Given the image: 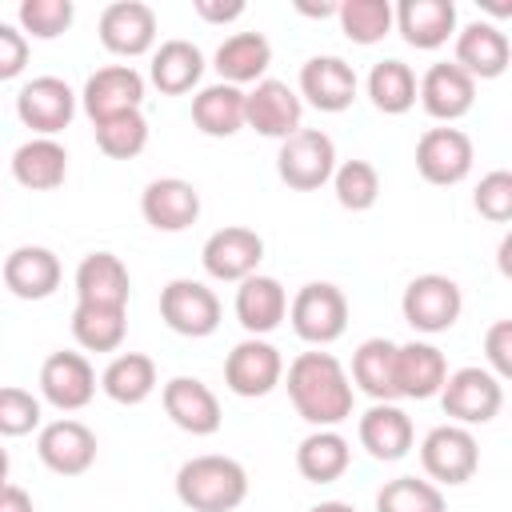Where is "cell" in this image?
<instances>
[{"label":"cell","mask_w":512,"mask_h":512,"mask_svg":"<svg viewBox=\"0 0 512 512\" xmlns=\"http://www.w3.org/2000/svg\"><path fill=\"white\" fill-rule=\"evenodd\" d=\"M0 512H36V508L20 484H0Z\"/></svg>","instance_id":"c3c4849f"},{"label":"cell","mask_w":512,"mask_h":512,"mask_svg":"<svg viewBox=\"0 0 512 512\" xmlns=\"http://www.w3.org/2000/svg\"><path fill=\"white\" fill-rule=\"evenodd\" d=\"M392 24L412 48L432 52L448 44V36H456V4L452 0H400L392 8Z\"/></svg>","instance_id":"484cf974"},{"label":"cell","mask_w":512,"mask_h":512,"mask_svg":"<svg viewBox=\"0 0 512 512\" xmlns=\"http://www.w3.org/2000/svg\"><path fill=\"white\" fill-rule=\"evenodd\" d=\"M192 124L204 136H236L244 128V88L236 84H204L192 96Z\"/></svg>","instance_id":"d6a6232c"},{"label":"cell","mask_w":512,"mask_h":512,"mask_svg":"<svg viewBox=\"0 0 512 512\" xmlns=\"http://www.w3.org/2000/svg\"><path fill=\"white\" fill-rule=\"evenodd\" d=\"M280 380H284V356L264 336H244L224 356V384H228V392H236L244 400L268 396Z\"/></svg>","instance_id":"9c48e42d"},{"label":"cell","mask_w":512,"mask_h":512,"mask_svg":"<svg viewBox=\"0 0 512 512\" xmlns=\"http://www.w3.org/2000/svg\"><path fill=\"white\" fill-rule=\"evenodd\" d=\"M484 356H488V372L496 380L512 376V320H496L484 332Z\"/></svg>","instance_id":"f6af8a7d"},{"label":"cell","mask_w":512,"mask_h":512,"mask_svg":"<svg viewBox=\"0 0 512 512\" xmlns=\"http://www.w3.org/2000/svg\"><path fill=\"white\" fill-rule=\"evenodd\" d=\"M128 268L116 252H88L76 264V304H96V308H128Z\"/></svg>","instance_id":"d4e9b609"},{"label":"cell","mask_w":512,"mask_h":512,"mask_svg":"<svg viewBox=\"0 0 512 512\" xmlns=\"http://www.w3.org/2000/svg\"><path fill=\"white\" fill-rule=\"evenodd\" d=\"M160 400H164L168 420L180 432H188V436H212V432H220L224 412H220L216 392L204 380H196V376H172L160 388Z\"/></svg>","instance_id":"ac0fdd59"},{"label":"cell","mask_w":512,"mask_h":512,"mask_svg":"<svg viewBox=\"0 0 512 512\" xmlns=\"http://www.w3.org/2000/svg\"><path fill=\"white\" fill-rule=\"evenodd\" d=\"M128 332V308H96L76 304L72 308V336L84 352H116Z\"/></svg>","instance_id":"d590c367"},{"label":"cell","mask_w":512,"mask_h":512,"mask_svg":"<svg viewBox=\"0 0 512 512\" xmlns=\"http://www.w3.org/2000/svg\"><path fill=\"white\" fill-rule=\"evenodd\" d=\"M176 500L192 512H232L248 500V472L220 452L192 456L176 472Z\"/></svg>","instance_id":"7a4b0ae2"},{"label":"cell","mask_w":512,"mask_h":512,"mask_svg":"<svg viewBox=\"0 0 512 512\" xmlns=\"http://www.w3.org/2000/svg\"><path fill=\"white\" fill-rule=\"evenodd\" d=\"M400 312L404 320L424 332V336H436V332H448L460 312H464V296H460V284L452 276H440V272H424V276H412L404 296H400Z\"/></svg>","instance_id":"8992f818"},{"label":"cell","mask_w":512,"mask_h":512,"mask_svg":"<svg viewBox=\"0 0 512 512\" xmlns=\"http://www.w3.org/2000/svg\"><path fill=\"white\" fill-rule=\"evenodd\" d=\"M100 388L116 404H128V408L144 404L156 392V360L144 356V352H120L100 372Z\"/></svg>","instance_id":"e575fe53"},{"label":"cell","mask_w":512,"mask_h":512,"mask_svg":"<svg viewBox=\"0 0 512 512\" xmlns=\"http://www.w3.org/2000/svg\"><path fill=\"white\" fill-rule=\"evenodd\" d=\"M304 16H336V4H296Z\"/></svg>","instance_id":"f907efd6"},{"label":"cell","mask_w":512,"mask_h":512,"mask_svg":"<svg viewBox=\"0 0 512 512\" xmlns=\"http://www.w3.org/2000/svg\"><path fill=\"white\" fill-rule=\"evenodd\" d=\"M472 160H476L472 140L460 128H448V124L444 128H428L416 140V172L428 184H440V188L460 184L472 172Z\"/></svg>","instance_id":"9a60e30c"},{"label":"cell","mask_w":512,"mask_h":512,"mask_svg":"<svg viewBox=\"0 0 512 512\" xmlns=\"http://www.w3.org/2000/svg\"><path fill=\"white\" fill-rule=\"evenodd\" d=\"M60 256L44 244H20L4 256V288L20 300H48L60 288Z\"/></svg>","instance_id":"7402d4cb"},{"label":"cell","mask_w":512,"mask_h":512,"mask_svg":"<svg viewBox=\"0 0 512 512\" xmlns=\"http://www.w3.org/2000/svg\"><path fill=\"white\" fill-rule=\"evenodd\" d=\"M336 20L352 44H376L392 32V4L388 0H344L336 4Z\"/></svg>","instance_id":"f35d334b"},{"label":"cell","mask_w":512,"mask_h":512,"mask_svg":"<svg viewBox=\"0 0 512 512\" xmlns=\"http://www.w3.org/2000/svg\"><path fill=\"white\" fill-rule=\"evenodd\" d=\"M16 116L36 136H56L76 116V92L60 76H32L16 96Z\"/></svg>","instance_id":"8fae6325"},{"label":"cell","mask_w":512,"mask_h":512,"mask_svg":"<svg viewBox=\"0 0 512 512\" xmlns=\"http://www.w3.org/2000/svg\"><path fill=\"white\" fill-rule=\"evenodd\" d=\"M40 428V400L28 388L0 384V436H28Z\"/></svg>","instance_id":"7bdbcfd3"},{"label":"cell","mask_w":512,"mask_h":512,"mask_svg":"<svg viewBox=\"0 0 512 512\" xmlns=\"http://www.w3.org/2000/svg\"><path fill=\"white\" fill-rule=\"evenodd\" d=\"M376 512H448L440 484L420 476H396L376 492Z\"/></svg>","instance_id":"74e56055"},{"label":"cell","mask_w":512,"mask_h":512,"mask_svg":"<svg viewBox=\"0 0 512 512\" xmlns=\"http://www.w3.org/2000/svg\"><path fill=\"white\" fill-rule=\"evenodd\" d=\"M100 44L112 56H144L156 48V12L144 0H116L100 12Z\"/></svg>","instance_id":"e0dca14e"},{"label":"cell","mask_w":512,"mask_h":512,"mask_svg":"<svg viewBox=\"0 0 512 512\" xmlns=\"http://www.w3.org/2000/svg\"><path fill=\"white\" fill-rule=\"evenodd\" d=\"M288 320L304 344L324 348L340 340L348 328V296L328 280H312L288 300Z\"/></svg>","instance_id":"3957f363"},{"label":"cell","mask_w":512,"mask_h":512,"mask_svg":"<svg viewBox=\"0 0 512 512\" xmlns=\"http://www.w3.org/2000/svg\"><path fill=\"white\" fill-rule=\"evenodd\" d=\"M300 120H304V100L284 80L264 76L260 84H252V92H244V124L252 132L288 140L292 132H300Z\"/></svg>","instance_id":"7c38bea8"},{"label":"cell","mask_w":512,"mask_h":512,"mask_svg":"<svg viewBox=\"0 0 512 512\" xmlns=\"http://www.w3.org/2000/svg\"><path fill=\"white\" fill-rule=\"evenodd\" d=\"M336 172V144L320 128H300L288 140H280L276 152V176L296 192H316Z\"/></svg>","instance_id":"5b68a950"},{"label":"cell","mask_w":512,"mask_h":512,"mask_svg":"<svg viewBox=\"0 0 512 512\" xmlns=\"http://www.w3.org/2000/svg\"><path fill=\"white\" fill-rule=\"evenodd\" d=\"M140 216L156 228V232H184L196 224L200 216V192L192 180L184 176H160L148 180L140 192Z\"/></svg>","instance_id":"d6986e66"},{"label":"cell","mask_w":512,"mask_h":512,"mask_svg":"<svg viewBox=\"0 0 512 512\" xmlns=\"http://www.w3.org/2000/svg\"><path fill=\"white\" fill-rule=\"evenodd\" d=\"M288 316V292L276 276L252 272L248 280H240L236 288V320L248 336H268L272 328H280V320Z\"/></svg>","instance_id":"4316f807"},{"label":"cell","mask_w":512,"mask_h":512,"mask_svg":"<svg viewBox=\"0 0 512 512\" xmlns=\"http://www.w3.org/2000/svg\"><path fill=\"white\" fill-rule=\"evenodd\" d=\"M416 100L424 104V112H428L432 120L452 124V120H460V116L472 108V100H476V80H472L464 68H456L452 60H440V64H432V68L416 80Z\"/></svg>","instance_id":"44dd1931"},{"label":"cell","mask_w":512,"mask_h":512,"mask_svg":"<svg viewBox=\"0 0 512 512\" xmlns=\"http://www.w3.org/2000/svg\"><path fill=\"white\" fill-rule=\"evenodd\" d=\"M368 100L384 116H404L416 104V72L404 60H380L368 72Z\"/></svg>","instance_id":"8d00e7d4"},{"label":"cell","mask_w":512,"mask_h":512,"mask_svg":"<svg viewBox=\"0 0 512 512\" xmlns=\"http://www.w3.org/2000/svg\"><path fill=\"white\" fill-rule=\"evenodd\" d=\"M160 320L176 332V336H212L220 328V296L204 284V280H168L160 288Z\"/></svg>","instance_id":"ba28073f"},{"label":"cell","mask_w":512,"mask_h":512,"mask_svg":"<svg viewBox=\"0 0 512 512\" xmlns=\"http://www.w3.org/2000/svg\"><path fill=\"white\" fill-rule=\"evenodd\" d=\"M440 408L448 416V424H488L500 416L504 408V380H496L488 368H456L448 372L444 388H440Z\"/></svg>","instance_id":"277c9868"},{"label":"cell","mask_w":512,"mask_h":512,"mask_svg":"<svg viewBox=\"0 0 512 512\" xmlns=\"http://www.w3.org/2000/svg\"><path fill=\"white\" fill-rule=\"evenodd\" d=\"M356 68L344 56H312L300 68V96L320 112H344L356 100Z\"/></svg>","instance_id":"ffe728a7"},{"label":"cell","mask_w":512,"mask_h":512,"mask_svg":"<svg viewBox=\"0 0 512 512\" xmlns=\"http://www.w3.org/2000/svg\"><path fill=\"white\" fill-rule=\"evenodd\" d=\"M372 404H392L396 400V344L384 336L364 340L352 352V376H348Z\"/></svg>","instance_id":"1f68e13d"},{"label":"cell","mask_w":512,"mask_h":512,"mask_svg":"<svg viewBox=\"0 0 512 512\" xmlns=\"http://www.w3.org/2000/svg\"><path fill=\"white\" fill-rule=\"evenodd\" d=\"M508 60H512V44H508V36L496 24L472 20V24H464L456 32V60L452 64L464 68L472 80H496V76H504Z\"/></svg>","instance_id":"cb8c5ba5"},{"label":"cell","mask_w":512,"mask_h":512,"mask_svg":"<svg viewBox=\"0 0 512 512\" xmlns=\"http://www.w3.org/2000/svg\"><path fill=\"white\" fill-rule=\"evenodd\" d=\"M24 64H28V36L16 24H4L0 20V80L20 76Z\"/></svg>","instance_id":"bcb514c9"},{"label":"cell","mask_w":512,"mask_h":512,"mask_svg":"<svg viewBox=\"0 0 512 512\" xmlns=\"http://www.w3.org/2000/svg\"><path fill=\"white\" fill-rule=\"evenodd\" d=\"M308 512H356L348 500H320V504H312Z\"/></svg>","instance_id":"681fc988"},{"label":"cell","mask_w":512,"mask_h":512,"mask_svg":"<svg viewBox=\"0 0 512 512\" xmlns=\"http://www.w3.org/2000/svg\"><path fill=\"white\" fill-rule=\"evenodd\" d=\"M412 440H416L412 420L396 404H372L360 416V444L372 460H400L412 452Z\"/></svg>","instance_id":"f546056e"},{"label":"cell","mask_w":512,"mask_h":512,"mask_svg":"<svg viewBox=\"0 0 512 512\" xmlns=\"http://www.w3.org/2000/svg\"><path fill=\"white\" fill-rule=\"evenodd\" d=\"M80 104H84V112H88L92 124L112 120V116H124V112H136V108L144 104V76H140L132 64L96 68V72L84 80Z\"/></svg>","instance_id":"4fadbf2b"},{"label":"cell","mask_w":512,"mask_h":512,"mask_svg":"<svg viewBox=\"0 0 512 512\" xmlns=\"http://www.w3.org/2000/svg\"><path fill=\"white\" fill-rule=\"evenodd\" d=\"M36 452H40L44 468L56 476H84L96 464V432L84 420L60 416V420L40 428Z\"/></svg>","instance_id":"5bb4252c"},{"label":"cell","mask_w":512,"mask_h":512,"mask_svg":"<svg viewBox=\"0 0 512 512\" xmlns=\"http://www.w3.org/2000/svg\"><path fill=\"white\" fill-rule=\"evenodd\" d=\"M0 484H8V452L0 448Z\"/></svg>","instance_id":"f5cc1de1"},{"label":"cell","mask_w":512,"mask_h":512,"mask_svg":"<svg viewBox=\"0 0 512 512\" xmlns=\"http://www.w3.org/2000/svg\"><path fill=\"white\" fill-rule=\"evenodd\" d=\"M20 32L36 40H56L60 32L72 28L76 8L72 0H20Z\"/></svg>","instance_id":"b9f144b4"},{"label":"cell","mask_w":512,"mask_h":512,"mask_svg":"<svg viewBox=\"0 0 512 512\" xmlns=\"http://www.w3.org/2000/svg\"><path fill=\"white\" fill-rule=\"evenodd\" d=\"M12 176L28 192H52L68 176V152L56 136H32L12 152Z\"/></svg>","instance_id":"83f0119b"},{"label":"cell","mask_w":512,"mask_h":512,"mask_svg":"<svg viewBox=\"0 0 512 512\" xmlns=\"http://www.w3.org/2000/svg\"><path fill=\"white\" fill-rule=\"evenodd\" d=\"M288 400L292 408L312 424V428H336L340 420L352 416V380L344 372V364L332 352H300L288 364L284 376Z\"/></svg>","instance_id":"6da1fadb"},{"label":"cell","mask_w":512,"mask_h":512,"mask_svg":"<svg viewBox=\"0 0 512 512\" xmlns=\"http://www.w3.org/2000/svg\"><path fill=\"white\" fill-rule=\"evenodd\" d=\"M348 464H352V448H348V440L336 428H316L296 448V472L304 480H312V484L340 480L348 472Z\"/></svg>","instance_id":"836d02e7"},{"label":"cell","mask_w":512,"mask_h":512,"mask_svg":"<svg viewBox=\"0 0 512 512\" xmlns=\"http://www.w3.org/2000/svg\"><path fill=\"white\" fill-rule=\"evenodd\" d=\"M40 396L60 412H80L96 396V372L84 352H52L40 364Z\"/></svg>","instance_id":"2e32d148"},{"label":"cell","mask_w":512,"mask_h":512,"mask_svg":"<svg viewBox=\"0 0 512 512\" xmlns=\"http://www.w3.org/2000/svg\"><path fill=\"white\" fill-rule=\"evenodd\" d=\"M472 204H476V212H480L484 220L508 224V220H512V172H508V168H496V172L480 176Z\"/></svg>","instance_id":"ee69618b"},{"label":"cell","mask_w":512,"mask_h":512,"mask_svg":"<svg viewBox=\"0 0 512 512\" xmlns=\"http://www.w3.org/2000/svg\"><path fill=\"white\" fill-rule=\"evenodd\" d=\"M332 192L340 200V208L348 212H368L380 200V172L368 160H344L332 172Z\"/></svg>","instance_id":"60d3db41"},{"label":"cell","mask_w":512,"mask_h":512,"mask_svg":"<svg viewBox=\"0 0 512 512\" xmlns=\"http://www.w3.org/2000/svg\"><path fill=\"white\" fill-rule=\"evenodd\" d=\"M192 12L204 24H232L244 16V0H192Z\"/></svg>","instance_id":"7dc6e473"},{"label":"cell","mask_w":512,"mask_h":512,"mask_svg":"<svg viewBox=\"0 0 512 512\" xmlns=\"http://www.w3.org/2000/svg\"><path fill=\"white\" fill-rule=\"evenodd\" d=\"M264 260V240L260 232L244 228V224H228V228H216L204 248H200V264L212 280H224V284H240L248 280Z\"/></svg>","instance_id":"30bf717a"},{"label":"cell","mask_w":512,"mask_h":512,"mask_svg":"<svg viewBox=\"0 0 512 512\" xmlns=\"http://www.w3.org/2000/svg\"><path fill=\"white\" fill-rule=\"evenodd\" d=\"M420 468L432 484H468L480 468V444L464 424H440L420 440Z\"/></svg>","instance_id":"52a82bcc"},{"label":"cell","mask_w":512,"mask_h":512,"mask_svg":"<svg viewBox=\"0 0 512 512\" xmlns=\"http://www.w3.org/2000/svg\"><path fill=\"white\" fill-rule=\"evenodd\" d=\"M508 252H512V236H504V240H500V272H504V276L512 272V264H508Z\"/></svg>","instance_id":"816d5d0a"},{"label":"cell","mask_w":512,"mask_h":512,"mask_svg":"<svg viewBox=\"0 0 512 512\" xmlns=\"http://www.w3.org/2000/svg\"><path fill=\"white\" fill-rule=\"evenodd\" d=\"M92 132H96V148L104 156H112V160H132V156H140L148 148V120H144L140 108L92 124Z\"/></svg>","instance_id":"ab89813d"},{"label":"cell","mask_w":512,"mask_h":512,"mask_svg":"<svg viewBox=\"0 0 512 512\" xmlns=\"http://www.w3.org/2000/svg\"><path fill=\"white\" fill-rule=\"evenodd\" d=\"M148 76L152 84L164 92V96H184L200 84L204 76V52L192 44V40H164L160 48H152V64H148Z\"/></svg>","instance_id":"4dcf8cb0"},{"label":"cell","mask_w":512,"mask_h":512,"mask_svg":"<svg viewBox=\"0 0 512 512\" xmlns=\"http://www.w3.org/2000/svg\"><path fill=\"white\" fill-rule=\"evenodd\" d=\"M212 64H216V72H220L224 84H236V88L260 84L264 72H268V64H272V44H268L264 32H232L216 48Z\"/></svg>","instance_id":"f1b7e54d"},{"label":"cell","mask_w":512,"mask_h":512,"mask_svg":"<svg viewBox=\"0 0 512 512\" xmlns=\"http://www.w3.org/2000/svg\"><path fill=\"white\" fill-rule=\"evenodd\" d=\"M448 380V360L428 340L396 344V400H432Z\"/></svg>","instance_id":"603a6c76"}]
</instances>
